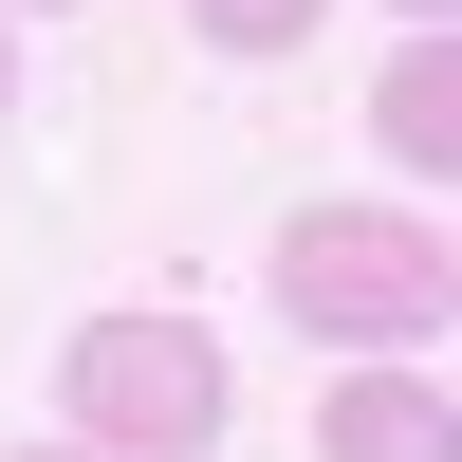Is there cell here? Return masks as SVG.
Here are the masks:
<instances>
[{
	"label": "cell",
	"mask_w": 462,
	"mask_h": 462,
	"mask_svg": "<svg viewBox=\"0 0 462 462\" xmlns=\"http://www.w3.org/2000/svg\"><path fill=\"white\" fill-rule=\"evenodd\" d=\"M315 462H462V407H444V370H333V407H315Z\"/></svg>",
	"instance_id": "3957f363"
},
{
	"label": "cell",
	"mask_w": 462,
	"mask_h": 462,
	"mask_svg": "<svg viewBox=\"0 0 462 462\" xmlns=\"http://www.w3.org/2000/svg\"><path fill=\"white\" fill-rule=\"evenodd\" d=\"M370 148H389V167H444L462 148V56L444 37H407V56L370 74Z\"/></svg>",
	"instance_id": "277c9868"
},
{
	"label": "cell",
	"mask_w": 462,
	"mask_h": 462,
	"mask_svg": "<svg viewBox=\"0 0 462 462\" xmlns=\"http://www.w3.org/2000/svg\"><path fill=\"white\" fill-rule=\"evenodd\" d=\"M0 111H19V74H0Z\"/></svg>",
	"instance_id": "9c48e42d"
},
{
	"label": "cell",
	"mask_w": 462,
	"mask_h": 462,
	"mask_svg": "<svg viewBox=\"0 0 462 462\" xmlns=\"http://www.w3.org/2000/svg\"><path fill=\"white\" fill-rule=\"evenodd\" d=\"M19 462H74V444H19Z\"/></svg>",
	"instance_id": "ba28073f"
},
{
	"label": "cell",
	"mask_w": 462,
	"mask_h": 462,
	"mask_svg": "<svg viewBox=\"0 0 462 462\" xmlns=\"http://www.w3.org/2000/svg\"><path fill=\"white\" fill-rule=\"evenodd\" d=\"M0 19H74V0H0Z\"/></svg>",
	"instance_id": "8992f818"
},
{
	"label": "cell",
	"mask_w": 462,
	"mask_h": 462,
	"mask_svg": "<svg viewBox=\"0 0 462 462\" xmlns=\"http://www.w3.org/2000/svg\"><path fill=\"white\" fill-rule=\"evenodd\" d=\"M444 296H462V259H444L426 204H296L278 222V315L315 333L333 370H407L444 333Z\"/></svg>",
	"instance_id": "6da1fadb"
},
{
	"label": "cell",
	"mask_w": 462,
	"mask_h": 462,
	"mask_svg": "<svg viewBox=\"0 0 462 462\" xmlns=\"http://www.w3.org/2000/svg\"><path fill=\"white\" fill-rule=\"evenodd\" d=\"M407 19H426V37H444V0H407Z\"/></svg>",
	"instance_id": "52a82bcc"
},
{
	"label": "cell",
	"mask_w": 462,
	"mask_h": 462,
	"mask_svg": "<svg viewBox=\"0 0 462 462\" xmlns=\"http://www.w3.org/2000/svg\"><path fill=\"white\" fill-rule=\"evenodd\" d=\"M185 37H222V56H296L315 0H185Z\"/></svg>",
	"instance_id": "5b68a950"
},
{
	"label": "cell",
	"mask_w": 462,
	"mask_h": 462,
	"mask_svg": "<svg viewBox=\"0 0 462 462\" xmlns=\"http://www.w3.org/2000/svg\"><path fill=\"white\" fill-rule=\"evenodd\" d=\"M56 407H74V462H204L241 426V370L204 315H93L56 352Z\"/></svg>",
	"instance_id": "7a4b0ae2"
}]
</instances>
